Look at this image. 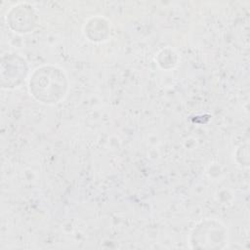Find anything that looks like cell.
Masks as SVG:
<instances>
[{"label":"cell","instance_id":"cell-1","mask_svg":"<svg viewBox=\"0 0 250 250\" xmlns=\"http://www.w3.org/2000/svg\"><path fill=\"white\" fill-rule=\"evenodd\" d=\"M30 94L39 102L47 104L59 103L66 94L68 81L62 69L44 65L36 68L29 77Z\"/></svg>","mask_w":250,"mask_h":250},{"label":"cell","instance_id":"cell-2","mask_svg":"<svg viewBox=\"0 0 250 250\" xmlns=\"http://www.w3.org/2000/svg\"><path fill=\"white\" fill-rule=\"evenodd\" d=\"M227 230L216 220L201 222L191 234V244L196 248H221V243L226 241Z\"/></svg>","mask_w":250,"mask_h":250},{"label":"cell","instance_id":"cell-3","mask_svg":"<svg viewBox=\"0 0 250 250\" xmlns=\"http://www.w3.org/2000/svg\"><path fill=\"white\" fill-rule=\"evenodd\" d=\"M27 65L25 61L18 55H6L2 58L1 85L3 88L17 87L25 78Z\"/></svg>","mask_w":250,"mask_h":250},{"label":"cell","instance_id":"cell-4","mask_svg":"<svg viewBox=\"0 0 250 250\" xmlns=\"http://www.w3.org/2000/svg\"><path fill=\"white\" fill-rule=\"evenodd\" d=\"M37 22V15L28 4L14 6L7 14V23L11 29L19 33H26L33 30Z\"/></svg>","mask_w":250,"mask_h":250}]
</instances>
